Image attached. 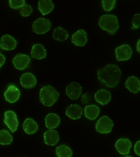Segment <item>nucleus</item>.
Segmentation results:
<instances>
[{"instance_id":"obj_17","label":"nucleus","mask_w":140,"mask_h":157,"mask_svg":"<svg viewBox=\"0 0 140 157\" xmlns=\"http://www.w3.org/2000/svg\"><path fill=\"white\" fill-rule=\"evenodd\" d=\"M111 93H109V91L104 89L98 90L95 94V100L102 105H107V103H109L111 100Z\"/></svg>"},{"instance_id":"obj_3","label":"nucleus","mask_w":140,"mask_h":157,"mask_svg":"<svg viewBox=\"0 0 140 157\" xmlns=\"http://www.w3.org/2000/svg\"><path fill=\"white\" fill-rule=\"evenodd\" d=\"M98 24L100 28L107 31L110 34H114L119 28L117 17L114 15H103L100 17Z\"/></svg>"},{"instance_id":"obj_26","label":"nucleus","mask_w":140,"mask_h":157,"mask_svg":"<svg viewBox=\"0 0 140 157\" xmlns=\"http://www.w3.org/2000/svg\"><path fill=\"white\" fill-rule=\"evenodd\" d=\"M56 154L58 157H71L73 151L70 147L66 145H60L55 149Z\"/></svg>"},{"instance_id":"obj_14","label":"nucleus","mask_w":140,"mask_h":157,"mask_svg":"<svg viewBox=\"0 0 140 157\" xmlns=\"http://www.w3.org/2000/svg\"><path fill=\"white\" fill-rule=\"evenodd\" d=\"M88 41L87 34L85 30L80 29L77 33L73 34L72 36V42L77 46H83Z\"/></svg>"},{"instance_id":"obj_11","label":"nucleus","mask_w":140,"mask_h":157,"mask_svg":"<svg viewBox=\"0 0 140 157\" xmlns=\"http://www.w3.org/2000/svg\"><path fill=\"white\" fill-rule=\"evenodd\" d=\"M17 41L13 36L5 34L0 39V48L5 51H11L16 48Z\"/></svg>"},{"instance_id":"obj_16","label":"nucleus","mask_w":140,"mask_h":157,"mask_svg":"<svg viewBox=\"0 0 140 157\" xmlns=\"http://www.w3.org/2000/svg\"><path fill=\"white\" fill-rule=\"evenodd\" d=\"M83 109L78 105H70L66 110V115L70 119L76 120L80 119L82 116Z\"/></svg>"},{"instance_id":"obj_6","label":"nucleus","mask_w":140,"mask_h":157,"mask_svg":"<svg viewBox=\"0 0 140 157\" xmlns=\"http://www.w3.org/2000/svg\"><path fill=\"white\" fill-rule=\"evenodd\" d=\"M4 122L8 126L11 132H14L15 131H16L19 123L16 113L14 112L6 111L5 112Z\"/></svg>"},{"instance_id":"obj_13","label":"nucleus","mask_w":140,"mask_h":157,"mask_svg":"<svg viewBox=\"0 0 140 157\" xmlns=\"http://www.w3.org/2000/svg\"><path fill=\"white\" fill-rule=\"evenodd\" d=\"M21 83L25 88H32L36 84V78L32 73L27 72L23 74L21 77Z\"/></svg>"},{"instance_id":"obj_12","label":"nucleus","mask_w":140,"mask_h":157,"mask_svg":"<svg viewBox=\"0 0 140 157\" xmlns=\"http://www.w3.org/2000/svg\"><path fill=\"white\" fill-rule=\"evenodd\" d=\"M115 147L120 154L127 156L130 153V149L132 147V142L127 138H121L116 142Z\"/></svg>"},{"instance_id":"obj_21","label":"nucleus","mask_w":140,"mask_h":157,"mask_svg":"<svg viewBox=\"0 0 140 157\" xmlns=\"http://www.w3.org/2000/svg\"><path fill=\"white\" fill-rule=\"evenodd\" d=\"M54 4L51 0H40L38 3V9L42 15L45 16L53 11Z\"/></svg>"},{"instance_id":"obj_4","label":"nucleus","mask_w":140,"mask_h":157,"mask_svg":"<svg viewBox=\"0 0 140 157\" xmlns=\"http://www.w3.org/2000/svg\"><path fill=\"white\" fill-rule=\"evenodd\" d=\"M114 126V123L107 116H104L100 118L97 122L95 129L102 134H108L112 131Z\"/></svg>"},{"instance_id":"obj_30","label":"nucleus","mask_w":140,"mask_h":157,"mask_svg":"<svg viewBox=\"0 0 140 157\" xmlns=\"http://www.w3.org/2000/svg\"><path fill=\"white\" fill-rule=\"evenodd\" d=\"M140 25V15L135 14L132 23V29H139Z\"/></svg>"},{"instance_id":"obj_15","label":"nucleus","mask_w":140,"mask_h":157,"mask_svg":"<svg viewBox=\"0 0 140 157\" xmlns=\"http://www.w3.org/2000/svg\"><path fill=\"white\" fill-rule=\"evenodd\" d=\"M44 142L47 145L54 146L59 141L60 136H59L58 132L55 130H48L44 134Z\"/></svg>"},{"instance_id":"obj_9","label":"nucleus","mask_w":140,"mask_h":157,"mask_svg":"<svg viewBox=\"0 0 140 157\" xmlns=\"http://www.w3.org/2000/svg\"><path fill=\"white\" fill-rule=\"evenodd\" d=\"M82 87L77 82H72L66 88V94L72 100H77L81 95Z\"/></svg>"},{"instance_id":"obj_33","label":"nucleus","mask_w":140,"mask_h":157,"mask_svg":"<svg viewBox=\"0 0 140 157\" xmlns=\"http://www.w3.org/2000/svg\"><path fill=\"white\" fill-rule=\"evenodd\" d=\"M5 61H6V58H5V56L4 55H2V54L0 53V67H1L2 66H3Z\"/></svg>"},{"instance_id":"obj_20","label":"nucleus","mask_w":140,"mask_h":157,"mask_svg":"<svg viewBox=\"0 0 140 157\" xmlns=\"http://www.w3.org/2000/svg\"><path fill=\"white\" fill-rule=\"evenodd\" d=\"M32 58L41 60L46 57V51L41 44H34L31 51Z\"/></svg>"},{"instance_id":"obj_22","label":"nucleus","mask_w":140,"mask_h":157,"mask_svg":"<svg viewBox=\"0 0 140 157\" xmlns=\"http://www.w3.org/2000/svg\"><path fill=\"white\" fill-rule=\"evenodd\" d=\"M23 129L24 131L27 134L32 135L33 133H35L37 131L38 124H36L33 119H32V118H28L24 121Z\"/></svg>"},{"instance_id":"obj_5","label":"nucleus","mask_w":140,"mask_h":157,"mask_svg":"<svg viewBox=\"0 0 140 157\" xmlns=\"http://www.w3.org/2000/svg\"><path fill=\"white\" fill-rule=\"evenodd\" d=\"M51 28L50 21L44 18L36 19L32 24V29L34 33L38 34H42L47 33Z\"/></svg>"},{"instance_id":"obj_10","label":"nucleus","mask_w":140,"mask_h":157,"mask_svg":"<svg viewBox=\"0 0 140 157\" xmlns=\"http://www.w3.org/2000/svg\"><path fill=\"white\" fill-rule=\"evenodd\" d=\"M21 95V91L14 85H9L4 93L5 99L10 103H14L18 101Z\"/></svg>"},{"instance_id":"obj_2","label":"nucleus","mask_w":140,"mask_h":157,"mask_svg":"<svg viewBox=\"0 0 140 157\" xmlns=\"http://www.w3.org/2000/svg\"><path fill=\"white\" fill-rule=\"evenodd\" d=\"M60 96L59 93L51 86H46L41 88L39 98L41 103L46 107H51Z\"/></svg>"},{"instance_id":"obj_27","label":"nucleus","mask_w":140,"mask_h":157,"mask_svg":"<svg viewBox=\"0 0 140 157\" xmlns=\"http://www.w3.org/2000/svg\"><path fill=\"white\" fill-rule=\"evenodd\" d=\"M116 0H102V8L105 11H111L116 5Z\"/></svg>"},{"instance_id":"obj_35","label":"nucleus","mask_w":140,"mask_h":157,"mask_svg":"<svg viewBox=\"0 0 140 157\" xmlns=\"http://www.w3.org/2000/svg\"><path fill=\"white\" fill-rule=\"evenodd\" d=\"M124 157H133V156H124Z\"/></svg>"},{"instance_id":"obj_34","label":"nucleus","mask_w":140,"mask_h":157,"mask_svg":"<svg viewBox=\"0 0 140 157\" xmlns=\"http://www.w3.org/2000/svg\"><path fill=\"white\" fill-rule=\"evenodd\" d=\"M139 44H140V40H139V41H138V42H137V51H138L139 53L140 52V49H139Z\"/></svg>"},{"instance_id":"obj_24","label":"nucleus","mask_w":140,"mask_h":157,"mask_svg":"<svg viewBox=\"0 0 140 157\" xmlns=\"http://www.w3.org/2000/svg\"><path fill=\"white\" fill-rule=\"evenodd\" d=\"M69 33L60 27L55 28L53 32V37L55 40L59 41H65L68 38Z\"/></svg>"},{"instance_id":"obj_18","label":"nucleus","mask_w":140,"mask_h":157,"mask_svg":"<svg viewBox=\"0 0 140 157\" xmlns=\"http://www.w3.org/2000/svg\"><path fill=\"white\" fill-rule=\"evenodd\" d=\"M45 123L46 126L48 129L53 130L57 128L60 123V118L59 117L58 115L53 114V113H50L47 114V116L45 118Z\"/></svg>"},{"instance_id":"obj_23","label":"nucleus","mask_w":140,"mask_h":157,"mask_svg":"<svg viewBox=\"0 0 140 157\" xmlns=\"http://www.w3.org/2000/svg\"><path fill=\"white\" fill-rule=\"evenodd\" d=\"M85 117L90 120H95L100 114V108L95 105H87L84 109Z\"/></svg>"},{"instance_id":"obj_7","label":"nucleus","mask_w":140,"mask_h":157,"mask_svg":"<svg viewBox=\"0 0 140 157\" xmlns=\"http://www.w3.org/2000/svg\"><path fill=\"white\" fill-rule=\"evenodd\" d=\"M115 53H116V58L118 61H124L131 58L132 50L130 45L123 44L117 47Z\"/></svg>"},{"instance_id":"obj_32","label":"nucleus","mask_w":140,"mask_h":157,"mask_svg":"<svg viewBox=\"0 0 140 157\" xmlns=\"http://www.w3.org/2000/svg\"><path fill=\"white\" fill-rule=\"evenodd\" d=\"M139 144H140V141H137L136 142L135 145H134V151H135L136 154H137L138 156H140V153H139Z\"/></svg>"},{"instance_id":"obj_28","label":"nucleus","mask_w":140,"mask_h":157,"mask_svg":"<svg viewBox=\"0 0 140 157\" xmlns=\"http://www.w3.org/2000/svg\"><path fill=\"white\" fill-rule=\"evenodd\" d=\"M9 3L11 8L18 9L25 5V0H10L9 1Z\"/></svg>"},{"instance_id":"obj_8","label":"nucleus","mask_w":140,"mask_h":157,"mask_svg":"<svg viewBox=\"0 0 140 157\" xmlns=\"http://www.w3.org/2000/svg\"><path fill=\"white\" fill-rule=\"evenodd\" d=\"M31 59L29 56L25 54H18L13 59V64L17 70H23L28 67Z\"/></svg>"},{"instance_id":"obj_19","label":"nucleus","mask_w":140,"mask_h":157,"mask_svg":"<svg viewBox=\"0 0 140 157\" xmlns=\"http://www.w3.org/2000/svg\"><path fill=\"white\" fill-rule=\"evenodd\" d=\"M126 87L132 93H137L140 90L139 79L135 77H130L126 82Z\"/></svg>"},{"instance_id":"obj_1","label":"nucleus","mask_w":140,"mask_h":157,"mask_svg":"<svg viewBox=\"0 0 140 157\" xmlns=\"http://www.w3.org/2000/svg\"><path fill=\"white\" fill-rule=\"evenodd\" d=\"M121 72L115 65H107L97 71V78L103 84L109 88H114L121 78Z\"/></svg>"},{"instance_id":"obj_29","label":"nucleus","mask_w":140,"mask_h":157,"mask_svg":"<svg viewBox=\"0 0 140 157\" xmlns=\"http://www.w3.org/2000/svg\"><path fill=\"white\" fill-rule=\"evenodd\" d=\"M33 9L29 5H25L24 6L20 9V14L23 17H28L32 13Z\"/></svg>"},{"instance_id":"obj_31","label":"nucleus","mask_w":140,"mask_h":157,"mask_svg":"<svg viewBox=\"0 0 140 157\" xmlns=\"http://www.w3.org/2000/svg\"><path fill=\"white\" fill-rule=\"evenodd\" d=\"M90 94L89 93H85L84 95H82V98H81V102L83 105H86L88 104V102H90Z\"/></svg>"},{"instance_id":"obj_25","label":"nucleus","mask_w":140,"mask_h":157,"mask_svg":"<svg viewBox=\"0 0 140 157\" xmlns=\"http://www.w3.org/2000/svg\"><path fill=\"white\" fill-rule=\"evenodd\" d=\"M13 137L6 130L0 131V144L2 145H8L13 141Z\"/></svg>"}]
</instances>
